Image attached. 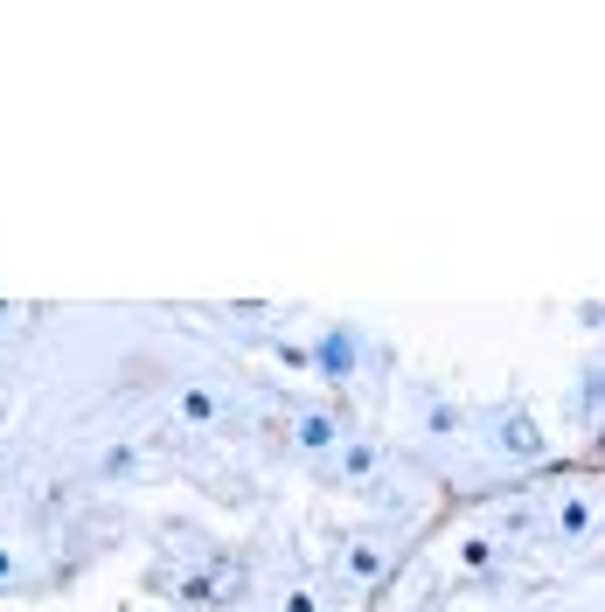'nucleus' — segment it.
<instances>
[{
	"instance_id": "nucleus-1",
	"label": "nucleus",
	"mask_w": 605,
	"mask_h": 612,
	"mask_svg": "<svg viewBox=\"0 0 605 612\" xmlns=\"http://www.w3.org/2000/svg\"><path fill=\"white\" fill-rule=\"evenodd\" d=\"M501 453L522 459V466H536V459H543V432H536V418H529V411H501Z\"/></svg>"
},
{
	"instance_id": "nucleus-2",
	"label": "nucleus",
	"mask_w": 605,
	"mask_h": 612,
	"mask_svg": "<svg viewBox=\"0 0 605 612\" xmlns=\"http://www.w3.org/2000/svg\"><path fill=\"white\" fill-rule=\"evenodd\" d=\"M293 446H300V453H341V425H334L327 411H300Z\"/></svg>"
},
{
	"instance_id": "nucleus-3",
	"label": "nucleus",
	"mask_w": 605,
	"mask_h": 612,
	"mask_svg": "<svg viewBox=\"0 0 605 612\" xmlns=\"http://www.w3.org/2000/svg\"><path fill=\"white\" fill-rule=\"evenodd\" d=\"M313 362H320L334 383H348V369H355V334H348V327H327L320 348H313Z\"/></svg>"
},
{
	"instance_id": "nucleus-4",
	"label": "nucleus",
	"mask_w": 605,
	"mask_h": 612,
	"mask_svg": "<svg viewBox=\"0 0 605 612\" xmlns=\"http://www.w3.org/2000/svg\"><path fill=\"white\" fill-rule=\"evenodd\" d=\"M592 522H599L592 494H564V501H557V536H564V543H585V536H592Z\"/></svg>"
},
{
	"instance_id": "nucleus-5",
	"label": "nucleus",
	"mask_w": 605,
	"mask_h": 612,
	"mask_svg": "<svg viewBox=\"0 0 605 612\" xmlns=\"http://www.w3.org/2000/svg\"><path fill=\"white\" fill-rule=\"evenodd\" d=\"M348 578L376 585V578H383V550H376V543H355V550H348Z\"/></svg>"
},
{
	"instance_id": "nucleus-6",
	"label": "nucleus",
	"mask_w": 605,
	"mask_h": 612,
	"mask_svg": "<svg viewBox=\"0 0 605 612\" xmlns=\"http://www.w3.org/2000/svg\"><path fill=\"white\" fill-rule=\"evenodd\" d=\"M341 473H376V446L369 439H341Z\"/></svg>"
},
{
	"instance_id": "nucleus-7",
	"label": "nucleus",
	"mask_w": 605,
	"mask_h": 612,
	"mask_svg": "<svg viewBox=\"0 0 605 612\" xmlns=\"http://www.w3.org/2000/svg\"><path fill=\"white\" fill-rule=\"evenodd\" d=\"M181 418H188V425H209V418H216V397H209V390H181Z\"/></svg>"
},
{
	"instance_id": "nucleus-8",
	"label": "nucleus",
	"mask_w": 605,
	"mask_h": 612,
	"mask_svg": "<svg viewBox=\"0 0 605 612\" xmlns=\"http://www.w3.org/2000/svg\"><path fill=\"white\" fill-rule=\"evenodd\" d=\"M425 432H432V439H453L459 411H453V404H425Z\"/></svg>"
},
{
	"instance_id": "nucleus-9",
	"label": "nucleus",
	"mask_w": 605,
	"mask_h": 612,
	"mask_svg": "<svg viewBox=\"0 0 605 612\" xmlns=\"http://www.w3.org/2000/svg\"><path fill=\"white\" fill-rule=\"evenodd\" d=\"M487 564H494V543L473 536V543H466V571H487Z\"/></svg>"
},
{
	"instance_id": "nucleus-10",
	"label": "nucleus",
	"mask_w": 605,
	"mask_h": 612,
	"mask_svg": "<svg viewBox=\"0 0 605 612\" xmlns=\"http://www.w3.org/2000/svg\"><path fill=\"white\" fill-rule=\"evenodd\" d=\"M133 466H140L133 446H112V453H105V473H133Z\"/></svg>"
},
{
	"instance_id": "nucleus-11",
	"label": "nucleus",
	"mask_w": 605,
	"mask_h": 612,
	"mask_svg": "<svg viewBox=\"0 0 605 612\" xmlns=\"http://www.w3.org/2000/svg\"><path fill=\"white\" fill-rule=\"evenodd\" d=\"M286 612H320V599H313V592H293V599H286Z\"/></svg>"
},
{
	"instance_id": "nucleus-12",
	"label": "nucleus",
	"mask_w": 605,
	"mask_h": 612,
	"mask_svg": "<svg viewBox=\"0 0 605 612\" xmlns=\"http://www.w3.org/2000/svg\"><path fill=\"white\" fill-rule=\"evenodd\" d=\"M7 578H14V550L0 543V585H7Z\"/></svg>"
}]
</instances>
